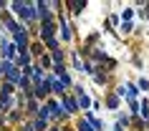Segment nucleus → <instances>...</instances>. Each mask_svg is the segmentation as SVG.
I'll return each mask as SVG.
<instances>
[{
	"instance_id": "nucleus-2",
	"label": "nucleus",
	"mask_w": 149,
	"mask_h": 131,
	"mask_svg": "<svg viewBox=\"0 0 149 131\" xmlns=\"http://www.w3.org/2000/svg\"><path fill=\"white\" fill-rule=\"evenodd\" d=\"M66 111H76V103H73L71 98H66Z\"/></svg>"
},
{
	"instance_id": "nucleus-3",
	"label": "nucleus",
	"mask_w": 149,
	"mask_h": 131,
	"mask_svg": "<svg viewBox=\"0 0 149 131\" xmlns=\"http://www.w3.org/2000/svg\"><path fill=\"white\" fill-rule=\"evenodd\" d=\"M36 129H46V119H38L36 121Z\"/></svg>"
},
{
	"instance_id": "nucleus-1",
	"label": "nucleus",
	"mask_w": 149,
	"mask_h": 131,
	"mask_svg": "<svg viewBox=\"0 0 149 131\" xmlns=\"http://www.w3.org/2000/svg\"><path fill=\"white\" fill-rule=\"evenodd\" d=\"M79 101H81V106H88V96L86 93H79Z\"/></svg>"
}]
</instances>
